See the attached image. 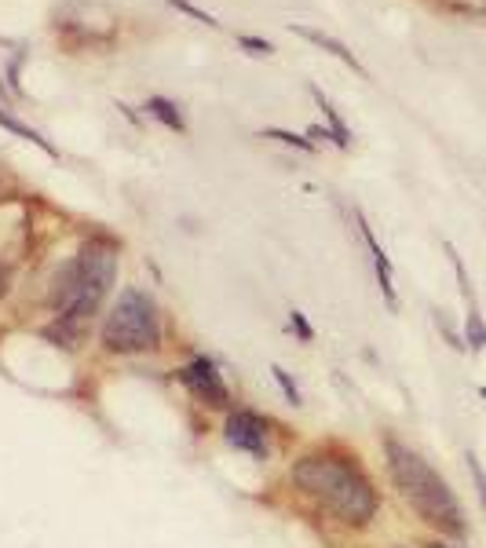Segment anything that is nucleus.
<instances>
[{
	"label": "nucleus",
	"mask_w": 486,
	"mask_h": 548,
	"mask_svg": "<svg viewBox=\"0 0 486 548\" xmlns=\"http://www.w3.org/2000/svg\"><path fill=\"white\" fill-rule=\"evenodd\" d=\"M289 479H293L300 494L318 501L344 527H370L377 508H381V497H377V486L370 483V475L362 472L351 457L329 454V450L296 457Z\"/></svg>",
	"instance_id": "1"
},
{
	"label": "nucleus",
	"mask_w": 486,
	"mask_h": 548,
	"mask_svg": "<svg viewBox=\"0 0 486 548\" xmlns=\"http://www.w3.org/2000/svg\"><path fill=\"white\" fill-rule=\"evenodd\" d=\"M384 457H388L391 483L399 486L402 501H406L428 527L443 530L450 538H465L468 530L465 512H461V501L454 497V490H450V483H446L443 475L435 472L417 450L399 443V439H384Z\"/></svg>",
	"instance_id": "2"
},
{
	"label": "nucleus",
	"mask_w": 486,
	"mask_h": 548,
	"mask_svg": "<svg viewBox=\"0 0 486 548\" xmlns=\"http://www.w3.org/2000/svg\"><path fill=\"white\" fill-rule=\"evenodd\" d=\"M117 282V249L106 238L88 242L70 264L59 271L52 300L59 307V326H85L99 315L106 296Z\"/></svg>",
	"instance_id": "3"
},
{
	"label": "nucleus",
	"mask_w": 486,
	"mask_h": 548,
	"mask_svg": "<svg viewBox=\"0 0 486 548\" xmlns=\"http://www.w3.org/2000/svg\"><path fill=\"white\" fill-rule=\"evenodd\" d=\"M103 348L110 355H150L161 348V318L154 296L125 289L103 322Z\"/></svg>",
	"instance_id": "4"
},
{
	"label": "nucleus",
	"mask_w": 486,
	"mask_h": 548,
	"mask_svg": "<svg viewBox=\"0 0 486 548\" xmlns=\"http://www.w3.org/2000/svg\"><path fill=\"white\" fill-rule=\"evenodd\" d=\"M180 380L194 399H201L205 406H212V410H227V406H231V391L223 384V373L216 369V362L205 359V355L187 362V366L180 369Z\"/></svg>",
	"instance_id": "5"
},
{
	"label": "nucleus",
	"mask_w": 486,
	"mask_h": 548,
	"mask_svg": "<svg viewBox=\"0 0 486 548\" xmlns=\"http://www.w3.org/2000/svg\"><path fill=\"white\" fill-rule=\"evenodd\" d=\"M223 439L234 446V450H242V454H253L264 461L271 454V446H267V424L264 417H256L253 410H234L223 424Z\"/></svg>",
	"instance_id": "6"
},
{
	"label": "nucleus",
	"mask_w": 486,
	"mask_h": 548,
	"mask_svg": "<svg viewBox=\"0 0 486 548\" xmlns=\"http://www.w3.org/2000/svg\"><path fill=\"white\" fill-rule=\"evenodd\" d=\"M355 216H359V231H362V238H366V249H370L373 271H377V285H381L384 300H388V307H399V296H395V278H391L388 256H384L381 242H377V234H373V227L366 223V216H362V212H355Z\"/></svg>",
	"instance_id": "7"
},
{
	"label": "nucleus",
	"mask_w": 486,
	"mask_h": 548,
	"mask_svg": "<svg viewBox=\"0 0 486 548\" xmlns=\"http://www.w3.org/2000/svg\"><path fill=\"white\" fill-rule=\"evenodd\" d=\"M293 33H296V37H304V41H311L315 48H322V52H329L333 59H340V63H348L351 70H355V74H366L359 59H355V55H351L348 48H344V44L337 41V37H329V33H322V30H311V26H300V22L293 26Z\"/></svg>",
	"instance_id": "8"
},
{
	"label": "nucleus",
	"mask_w": 486,
	"mask_h": 548,
	"mask_svg": "<svg viewBox=\"0 0 486 548\" xmlns=\"http://www.w3.org/2000/svg\"><path fill=\"white\" fill-rule=\"evenodd\" d=\"M311 95H315V103L322 106V114H326V121H329V139H333V143H337V147H348L351 143V132H348V125H344V121H340V114H337V106L329 103L326 99V92H318V85H311Z\"/></svg>",
	"instance_id": "9"
},
{
	"label": "nucleus",
	"mask_w": 486,
	"mask_h": 548,
	"mask_svg": "<svg viewBox=\"0 0 486 548\" xmlns=\"http://www.w3.org/2000/svg\"><path fill=\"white\" fill-rule=\"evenodd\" d=\"M154 121H161L165 128H172V132H187V125H183V114L176 110V103L172 99H165V95H154V99H147V106H143Z\"/></svg>",
	"instance_id": "10"
},
{
	"label": "nucleus",
	"mask_w": 486,
	"mask_h": 548,
	"mask_svg": "<svg viewBox=\"0 0 486 548\" xmlns=\"http://www.w3.org/2000/svg\"><path fill=\"white\" fill-rule=\"evenodd\" d=\"M0 125L8 128V132H15L19 139H26V143H33V147H41L44 154H48V158H59V150H55L52 143H48V139L41 136V132H33L30 125H22L19 117H11L8 110H4V106H0Z\"/></svg>",
	"instance_id": "11"
},
{
	"label": "nucleus",
	"mask_w": 486,
	"mask_h": 548,
	"mask_svg": "<svg viewBox=\"0 0 486 548\" xmlns=\"http://www.w3.org/2000/svg\"><path fill=\"white\" fill-rule=\"evenodd\" d=\"M465 344L472 351H483L486 348V322L479 315L476 304H468V322H465Z\"/></svg>",
	"instance_id": "12"
},
{
	"label": "nucleus",
	"mask_w": 486,
	"mask_h": 548,
	"mask_svg": "<svg viewBox=\"0 0 486 548\" xmlns=\"http://www.w3.org/2000/svg\"><path fill=\"white\" fill-rule=\"evenodd\" d=\"M264 136H267V139H278V143H286V147L304 150V154H311V150H315V143H311V139L296 136V132H286V128H267Z\"/></svg>",
	"instance_id": "13"
},
{
	"label": "nucleus",
	"mask_w": 486,
	"mask_h": 548,
	"mask_svg": "<svg viewBox=\"0 0 486 548\" xmlns=\"http://www.w3.org/2000/svg\"><path fill=\"white\" fill-rule=\"evenodd\" d=\"M271 373H275L278 388H282V391L289 395V402H293V406H300V402H304V395H300V388H296V380L289 377V373H286L282 366H271Z\"/></svg>",
	"instance_id": "14"
},
{
	"label": "nucleus",
	"mask_w": 486,
	"mask_h": 548,
	"mask_svg": "<svg viewBox=\"0 0 486 548\" xmlns=\"http://www.w3.org/2000/svg\"><path fill=\"white\" fill-rule=\"evenodd\" d=\"M172 8H180L183 15H191V19H198V22H205V26H212V30H220V22L212 19L209 11H201L198 4H191V0H169Z\"/></svg>",
	"instance_id": "15"
},
{
	"label": "nucleus",
	"mask_w": 486,
	"mask_h": 548,
	"mask_svg": "<svg viewBox=\"0 0 486 548\" xmlns=\"http://www.w3.org/2000/svg\"><path fill=\"white\" fill-rule=\"evenodd\" d=\"M468 472H472V479H476V490H479V501H483V512H486V472H483V464L476 461V454H468Z\"/></svg>",
	"instance_id": "16"
},
{
	"label": "nucleus",
	"mask_w": 486,
	"mask_h": 548,
	"mask_svg": "<svg viewBox=\"0 0 486 548\" xmlns=\"http://www.w3.org/2000/svg\"><path fill=\"white\" fill-rule=\"evenodd\" d=\"M238 44L242 48H249L253 55H271L275 48H271V41H264V37H238Z\"/></svg>",
	"instance_id": "17"
},
{
	"label": "nucleus",
	"mask_w": 486,
	"mask_h": 548,
	"mask_svg": "<svg viewBox=\"0 0 486 548\" xmlns=\"http://www.w3.org/2000/svg\"><path fill=\"white\" fill-rule=\"evenodd\" d=\"M289 322H293L296 337H300V340H311V326L304 322V315H300V311H289Z\"/></svg>",
	"instance_id": "18"
},
{
	"label": "nucleus",
	"mask_w": 486,
	"mask_h": 548,
	"mask_svg": "<svg viewBox=\"0 0 486 548\" xmlns=\"http://www.w3.org/2000/svg\"><path fill=\"white\" fill-rule=\"evenodd\" d=\"M424 548H457V545H446V541H432V545H424Z\"/></svg>",
	"instance_id": "19"
},
{
	"label": "nucleus",
	"mask_w": 486,
	"mask_h": 548,
	"mask_svg": "<svg viewBox=\"0 0 486 548\" xmlns=\"http://www.w3.org/2000/svg\"><path fill=\"white\" fill-rule=\"evenodd\" d=\"M483 399H486V388H483Z\"/></svg>",
	"instance_id": "20"
}]
</instances>
